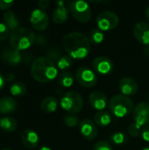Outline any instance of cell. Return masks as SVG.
<instances>
[{"mask_svg":"<svg viewBox=\"0 0 149 150\" xmlns=\"http://www.w3.org/2000/svg\"><path fill=\"white\" fill-rule=\"evenodd\" d=\"M49 5H50V1L49 0H40L38 2V6L41 10H44V9L48 8Z\"/></svg>","mask_w":149,"mask_h":150,"instance_id":"cell-36","label":"cell"},{"mask_svg":"<svg viewBox=\"0 0 149 150\" xmlns=\"http://www.w3.org/2000/svg\"><path fill=\"white\" fill-rule=\"evenodd\" d=\"M72 63H73V58L69 56L68 54H64L60 57V59L58 60L56 63V66L58 69L66 71L72 66Z\"/></svg>","mask_w":149,"mask_h":150,"instance_id":"cell-27","label":"cell"},{"mask_svg":"<svg viewBox=\"0 0 149 150\" xmlns=\"http://www.w3.org/2000/svg\"><path fill=\"white\" fill-rule=\"evenodd\" d=\"M89 102L94 109L97 111H104L107 105V97L103 91H95L90 94Z\"/></svg>","mask_w":149,"mask_h":150,"instance_id":"cell-15","label":"cell"},{"mask_svg":"<svg viewBox=\"0 0 149 150\" xmlns=\"http://www.w3.org/2000/svg\"><path fill=\"white\" fill-rule=\"evenodd\" d=\"M63 47L73 59H83L90 51L89 38L83 33L71 32L67 33L62 40Z\"/></svg>","mask_w":149,"mask_h":150,"instance_id":"cell-1","label":"cell"},{"mask_svg":"<svg viewBox=\"0 0 149 150\" xmlns=\"http://www.w3.org/2000/svg\"><path fill=\"white\" fill-rule=\"evenodd\" d=\"M146 17H147V19L148 20L149 22V5L147 7V9H146Z\"/></svg>","mask_w":149,"mask_h":150,"instance_id":"cell-40","label":"cell"},{"mask_svg":"<svg viewBox=\"0 0 149 150\" xmlns=\"http://www.w3.org/2000/svg\"><path fill=\"white\" fill-rule=\"evenodd\" d=\"M17 102L11 97H3L0 98V112L3 114H9L15 111Z\"/></svg>","mask_w":149,"mask_h":150,"instance_id":"cell-19","label":"cell"},{"mask_svg":"<svg viewBox=\"0 0 149 150\" xmlns=\"http://www.w3.org/2000/svg\"><path fill=\"white\" fill-rule=\"evenodd\" d=\"M30 23L36 31L42 32L47 28L49 25V18L44 10L37 8L31 12Z\"/></svg>","mask_w":149,"mask_h":150,"instance_id":"cell-9","label":"cell"},{"mask_svg":"<svg viewBox=\"0 0 149 150\" xmlns=\"http://www.w3.org/2000/svg\"><path fill=\"white\" fill-rule=\"evenodd\" d=\"M92 150H113L112 145L110 144V142H108L107 141H100L98 142H97Z\"/></svg>","mask_w":149,"mask_h":150,"instance_id":"cell-32","label":"cell"},{"mask_svg":"<svg viewBox=\"0 0 149 150\" xmlns=\"http://www.w3.org/2000/svg\"><path fill=\"white\" fill-rule=\"evenodd\" d=\"M133 116L134 122L139 127H145L149 124V104L147 102L139 103L133 110Z\"/></svg>","mask_w":149,"mask_h":150,"instance_id":"cell-10","label":"cell"},{"mask_svg":"<svg viewBox=\"0 0 149 150\" xmlns=\"http://www.w3.org/2000/svg\"><path fill=\"white\" fill-rule=\"evenodd\" d=\"M10 29L6 26L4 23H0V41L4 40L10 37Z\"/></svg>","mask_w":149,"mask_h":150,"instance_id":"cell-33","label":"cell"},{"mask_svg":"<svg viewBox=\"0 0 149 150\" xmlns=\"http://www.w3.org/2000/svg\"><path fill=\"white\" fill-rule=\"evenodd\" d=\"M76 79L80 85L85 88H92L97 83V76L95 72L86 67H80L76 69Z\"/></svg>","mask_w":149,"mask_h":150,"instance_id":"cell-8","label":"cell"},{"mask_svg":"<svg viewBox=\"0 0 149 150\" xmlns=\"http://www.w3.org/2000/svg\"><path fill=\"white\" fill-rule=\"evenodd\" d=\"M133 100L123 94L115 95L109 101V109L111 112L118 118H123L129 115L133 112Z\"/></svg>","mask_w":149,"mask_h":150,"instance_id":"cell-4","label":"cell"},{"mask_svg":"<svg viewBox=\"0 0 149 150\" xmlns=\"http://www.w3.org/2000/svg\"><path fill=\"white\" fill-rule=\"evenodd\" d=\"M57 83L60 86L64 87V88H68L72 86L74 83L73 74L68 70L61 71V73L57 77Z\"/></svg>","mask_w":149,"mask_h":150,"instance_id":"cell-24","label":"cell"},{"mask_svg":"<svg viewBox=\"0 0 149 150\" xmlns=\"http://www.w3.org/2000/svg\"><path fill=\"white\" fill-rule=\"evenodd\" d=\"M17 126L18 123L12 117H3L0 119V128L6 133L14 132L17 129Z\"/></svg>","mask_w":149,"mask_h":150,"instance_id":"cell-23","label":"cell"},{"mask_svg":"<svg viewBox=\"0 0 149 150\" xmlns=\"http://www.w3.org/2000/svg\"><path fill=\"white\" fill-rule=\"evenodd\" d=\"M1 150H11V149H1Z\"/></svg>","mask_w":149,"mask_h":150,"instance_id":"cell-43","label":"cell"},{"mask_svg":"<svg viewBox=\"0 0 149 150\" xmlns=\"http://www.w3.org/2000/svg\"><path fill=\"white\" fill-rule=\"evenodd\" d=\"M133 36L141 44L149 45V23L146 21L138 22L133 27Z\"/></svg>","mask_w":149,"mask_h":150,"instance_id":"cell-13","label":"cell"},{"mask_svg":"<svg viewBox=\"0 0 149 150\" xmlns=\"http://www.w3.org/2000/svg\"><path fill=\"white\" fill-rule=\"evenodd\" d=\"M13 1H4L0 0V10H8L13 5Z\"/></svg>","mask_w":149,"mask_h":150,"instance_id":"cell-35","label":"cell"},{"mask_svg":"<svg viewBox=\"0 0 149 150\" xmlns=\"http://www.w3.org/2000/svg\"><path fill=\"white\" fill-rule=\"evenodd\" d=\"M141 130H142V129H141V127H139L135 122L131 123V124L129 125L128 128H127V132H128V134H129L131 136H133V137H138V136L141 134Z\"/></svg>","mask_w":149,"mask_h":150,"instance_id":"cell-31","label":"cell"},{"mask_svg":"<svg viewBox=\"0 0 149 150\" xmlns=\"http://www.w3.org/2000/svg\"><path fill=\"white\" fill-rule=\"evenodd\" d=\"M61 108L68 112V114H76L79 112L83 106V97L76 91H68L61 98Z\"/></svg>","mask_w":149,"mask_h":150,"instance_id":"cell-5","label":"cell"},{"mask_svg":"<svg viewBox=\"0 0 149 150\" xmlns=\"http://www.w3.org/2000/svg\"><path fill=\"white\" fill-rule=\"evenodd\" d=\"M58 108V99L54 97L45 98L40 104V109L45 113H53Z\"/></svg>","mask_w":149,"mask_h":150,"instance_id":"cell-20","label":"cell"},{"mask_svg":"<svg viewBox=\"0 0 149 150\" xmlns=\"http://www.w3.org/2000/svg\"><path fill=\"white\" fill-rule=\"evenodd\" d=\"M79 131L86 140H94L98 134L97 126L90 119H83L79 124Z\"/></svg>","mask_w":149,"mask_h":150,"instance_id":"cell-11","label":"cell"},{"mask_svg":"<svg viewBox=\"0 0 149 150\" xmlns=\"http://www.w3.org/2000/svg\"><path fill=\"white\" fill-rule=\"evenodd\" d=\"M141 137L145 142H149V124L143 127L141 130Z\"/></svg>","mask_w":149,"mask_h":150,"instance_id":"cell-34","label":"cell"},{"mask_svg":"<svg viewBox=\"0 0 149 150\" xmlns=\"http://www.w3.org/2000/svg\"><path fill=\"white\" fill-rule=\"evenodd\" d=\"M127 135L123 133V132H116L113 133L111 136H110V141L115 144V145H124L127 142Z\"/></svg>","mask_w":149,"mask_h":150,"instance_id":"cell-28","label":"cell"},{"mask_svg":"<svg viewBox=\"0 0 149 150\" xmlns=\"http://www.w3.org/2000/svg\"><path fill=\"white\" fill-rule=\"evenodd\" d=\"M3 19L4 24L6 25V26L12 32L16 29L18 28L19 25V21L18 19L16 18L15 14L13 11H7L6 12H4V16H3Z\"/></svg>","mask_w":149,"mask_h":150,"instance_id":"cell-22","label":"cell"},{"mask_svg":"<svg viewBox=\"0 0 149 150\" xmlns=\"http://www.w3.org/2000/svg\"><path fill=\"white\" fill-rule=\"evenodd\" d=\"M148 98H149V96H148Z\"/></svg>","mask_w":149,"mask_h":150,"instance_id":"cell-44","label":"cell"},{"mask_svg":"<svg viewBox=\"0 0 149 150\" xmlns=\"http://www.w3.org/2000/svg\"><path fill=\"white\" fill-rule=\"evenodd\" d=\"M94 70L101 75H108L113 71L114 64L111 59L105 56H97L92 62Z\"/></svg>","mask_w":149,"mask_h":150,"instance_id":"cell-12","label":"cell"},{"mask_svg":"<svg viewBox=\"0 0 149 150\" xmlns=\"http://www.w3.org/2000/svg\"><path fill=\"white\" fill-rule=\"evenodd\" d=\"M68 18V11L65 6H57L52 14V19L54 23L61 25L64 23Z\"/></svg>","mask_w":149,"mask_h":150,"instance_id":"cell-21","label":"cell"},{"mask_svg":"<svg viewBox=\"0 0 149 150\" xmlns=\"http://www.w3.org/2000/svg\"><path fill=\"white\" fill-rule=\"evenodd\" d=\"M21 142L26 149H32L38 146L40 138L35 131L32 129H25L21 134Z\"/></svg>","mask_w":149,"mask_h":150,"instance_id":"cell-16","label":"cell"},{"mask_svg":"<svg viewBox=\"0 0 149 150\" xmlns=\"http://www.w3.org/2000/svg\"><path fill=\"white\" fill-rule=\"evenodd\" d=\"M88 38H89V40H90V44L92 43L94 45H97V44L102 43V41L105 39V36H104L103 31H101L99 28H95V29H92L90 32V34H89Z\"/></svg>","mask_w":149,"mask_h":150,"instance_id":"cell-26","label":"cell"},{"mask_svg":"<svg viewBox=\"0 0 149 150\" xmlns=\"http://www.w3.org/2000/svg\"><path fill=\"white\" fill-rule=\"evenodd\" d=\"M1 58L3 62L10 66H17L22 62V54L13 48H6L3 51Z\"/></svg>","mask_w":149,"mask_h":150,"instance_id":"cell-17","label":"cell"},{"mask_svg":"<svg viewBox=\"0 0 149 150\" xmlns=\"http://www.w3.org/2000/svg\"><path fill=\"white\" fill-rule=\"evenodd\" d=\"M68 9L71 15L77 21L82 23L88 22L92 16V11L89 4L85 1L76 0L68 3Z\"/></svg>","mask_w":149,"mask_h":150,"instance_id":"cell-6","label":"cell"},{"mask_svg":"<svg viewBox=\"0 0 149 150\" xmlns=\"http://www.w3.org/2000/svg\"><path fill=\"white\" fill-rule=\"evenodd\" d=\"M14 78H15V76L11 73H8L5 76V80H8V81H12V80H14Z\"/></svg>","mask_w":149,"mask_h":150,"instance_id":"cell-38","label":"cell"},{"mask_svg":"<svg viewBox=\"0 0 149 150\" xmlns=\"http://www.w3.org/2000/svg\"><path fill=\"white\" fill-rule=\"evenodd\" d=\"M143 52H144V54H145L147 56H149V45H147V46L144 47Z\"/></svg>","mask_w":149,"mask_h":150,"instance_id":"cell-39","label":"cell"},{"mask_svg":"<svg viewBox=\"0 0 149 150\" xmlns=\"http://www.w3.org/2000/svg\"><path fill=\"white\" fill-rule=\"evenodd\" d=\"M5 85V77L0 73V91L4 89Z\"/></svg>","mask_w":149,"mask_h":150,"instance_id":"cell-37","label":"cell"},{"mask_svg":"<svg viewBox=\"0 0 149 150\" xmlns=\"http://www.w3.org/2000/svg\"><path fill=\"white\" fill-rule=\"evenodd\" d=\"M119 90L125 96H133L137 94L139 90L138 83L130 76H126L119 81Z\"/></svg>","mask_w":149,"mask_h":150,"instance_id":"cell-14","label":"cell"},{"mask_svg":"<svg viewBox=\"0 0 149 150\" xmlns=\"http://www.w3.org/2000/svg\"><path fill=\"white\" fill-rule=\"evenodd\" d=\"M36 36L29 28L18 27L12 31L9 37V42L11 48L17 51H22L29 48L35 42Z\"/></svg>","mask_w":149,"mask_h":150,"instance_id":"cell-3","label":"cell"},{"mask_svg":"<svg viewBox=\"0 0 149 150\" xmlns=\"http://www.w3.org/2000/svg\"><path fill=\"white\" fill-rule=\"evenodd\" d=\"M26 91H27V88L25 84L22 82L14 83L10 87V92L11 93L12 96H15V97L24 96L26 93Z\"/></svg>","mask_w":149,"mask_h":150,"instance_id":"cell-25","label":"cell"},{"mask_svg":"<svg viewBox=\"0 0 149 150\" xmlns=\"http://www.w3.org/2000/svg\"><path fill=\"white\" fill-rule=\"evenodd\" d=\"M40 150H51L50 148H48V147H46V146H43V147H41Z\"/></svg>","mask_w":149,"mask_h":150,"instance_id":"cell-41","label":"cell"},{"mask_svg":"<svg viewBox=\"0 0 149 150\" xmlns=\"http://www.w3.org/2000/svg\"><path fill=\"white\" fill-rule=\"evenodd\" d=\"M30 74L37 82L48 83L57 77L58 68L47 57H39L32 62Z\"/></svg>","mask_w":149,"mask_h":150,"instance_id":"cell-2","label":"cell"},{"mask_svg":"<svg viewBox=\"0 0 149 150\" xmlns=\"http://www.w3.org/2000/svg\"><path fill=\"white\" fill-rule=\"evenodd\" d=\"M119 23V17L112 11H104L97 17V28L101 31H111L118 26Z\"/></svg>","mask_w":149,"mask_h":150,"instance_id":"cell-7","label":"cell"},{"mask_svg":"<svg viewBox=\"0 0 149 150\" xmlns=\"http://www.w3.org/2000/svg\"><path fill=\"white\" fill-rule=\"evenodd\" d=\"M112 117L111 112L105 110L98 111L94 115V122L97 127H107L112 123Z\"/></svg>","mask_w":149,"mask_h":150,"instance_id":"cell-18","label":"cell"},{"mask_svg":"<svg viewBox=\"0 0 149 150\" xmlns=\"http://www.w3.org/2000/svg\"><path fill=\"white\" fill-rule=\"evenodd\" d=\"M63 122L68 127H76L79 126L81 121L79 120V118L75 114H67L63 117Z\"/></svg>","mask_w":149,"mask_h":150,"instance_id":"cell-29","label":"cell"},{"mask_svg":"<svg viewBox=\"0 0 149 150\" xmlns=\"http://www.w3.org/2000/svg\"><path fill=\"white\" fill-rule=\"evenodd\" d=\"M141 150H149V147H146V148H144V149H142Z\"/></svg>","mask_w":149,"mask_h":150,"instance_id":"cell-42","label":"cell"},{"mask_svg":"<svg viewBox=\"0 0 149 150\" xmlns=\"http://www.w3.org/2000/svg\"><path fill=\"white\" fill-rule=\"evenodd\" d=\"M61 55L62 54L58 47H51L47 52V57L50 59L51 61H53L54 62H58V60L60 59Z\"/></svg>","mask_w":149,"mask_h":150,"instance_id":"cell-30","label":"cell"}]
</instances>
